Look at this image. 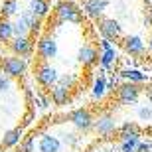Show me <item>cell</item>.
I'll return each instance as SVG.
<instances>
[{"mask_svg": "<svg viewBox=\"0 0 152 152\" xmlns=\"http://www.w3.org/2000/svg\"><path fill=\"white\" fill-rule=\"evenodd\" d=\"M56 18L57 22L63 24V22H71V24H81V10L79 6L71 0H63L59 2L56 8Z\"/></svg>", "mask_w": 152, "mask_h": 152, "instance_id": "cell-1", "label": "cell"}, {"mask_svg": "<svg viewBox=\"0 0 152 152\" xmlns=\"http://www.w3.org/2000/svg\"><path fill=\"white\" fill-rule=\"evenodd\" d=\"M140 93H142L140 83H130V81H126L124 85H121L117 89V99H118L121 105L129 107V105H134V103L138 101Z\"/></svg>", "mask_w": 152, "mask_h": 152, "instance_id": "cell-2", "label": "cell"}, {"mask_svg": "<svg viewBox=\"0 0 152 152\" xmlns=\"http://www.w3.org/2000/svg\"><path fill=\"white\" fill-rule=\"evenodd\" d=\"M36 79H38V83L42 85V87H53V85H57V81H59V75H57V69L53 67V65L42 61L38 67H36Z\"/></svg>", "mask_w": 152, "mask_h": 152, "instance_id": "cell-3", "label": "cell"}, {"mask_svg": "<svg viewBox=\"0 0 152 152\" xmlns=\"http://www.w3.org/2000/svg\"><path fill=\"white\" fill-rule=\"evenodd\" d=\"M97 28L101 32L103 38L107 39H121L123 38V30H121V24L115 20V18H99L97 20Z\"/></svg>", "mask_w": 152, "mask_h": 152, "instance_id": "cell-4", "label": "cell"}, {"mask_svg": "<svg viewBox=\"0 0 152 152\" xmlns=\"http://www.w3.org/2000/svg\"><path fill=\"white\" fill-rule=\"evenodd\" d=\"M2 73L8 77H22L26 73V61L20 56H10L2 59Z\"/></svg>", "mask_w": 152, "mask_h": 152, "instance_id": "cell-5", "label": "cell"}, {"mask_svg": "<svg viewBox=\"0 0 152 152\" xmlns=\"http://www.w3.org/2000/svg\"><path fill=\"white\" fill-rule=\"evenodd\" d=\"M69 121H71V124L77 130H83V132L91 130L93 129V123H95V118H93L89 109H75L73 113L69 115Z\"/></svg>", "mask_w": 152, "mask_h": 152, "instance_id": "cell-6", "label": "cell"}, {"mask_svg": "<svg viewBox=\"0 0 152 152\" xmlns=\"http://www.w3.org/2000/svg\"><path fill=\"white\" fill-rule=\"evenodd\" d=\"M38 56L44 59V61H48V59H53V57L57 56V42L56 38L51 34H45L42 36V38L38 39Z\"/></svg>", "mask_w": 152, "mask_h": 152, "instance_id": "cell-7", "label": "cell"}, {"mask_svg": "<svg viewBox=\"0 0 152 152\" xmlns=\"http://www.w3.org/2000/svg\"><path fill=\"white\" fill-rule=\"evenodd\" d=\"M93 130H95L99 136H111L117 132V123H115V118L111 113H103L95 118V123H93Z\"/></svg>", "mask_w": 152, "mask_h": 152, "instance_id": "cell-8", "label": "cell"}, {"mask_svg": "<svg viewBox=\"0 0 152 152\" xmlns=\"http://www.w3.org/2000/svg\"><path fill=\"white\" fill-rule=\"evenodd\" d=\"M10 50L14 56H20V57H30L32 51H34V45L30 42L28 36H14V38L8 42Z\"/></svg>", "mask_w": 152, "mask_h": 152, "instance_id": "cell-9", "label": "cell"}, {"mask_svg": "<svg viewBox=\"0 0 152 152\" xmlns=\"http://www.w3.org/2000/svg\"><path fill=\"white\" fill-rule=\"evenodd\" d=\"M123 50L132 57H140V56H144L146 45H144V39L140 36H124L123 38Z\"/></svg>", "mask_w": 152, "mask_h": 152, "instance_id": "cell-10", "label": "cell"}, {"mask_svg": "<svg viewBox=\"0 0 152 152\" xmlns=\"http://www.w3.org/2000/svg\"><path fill=\"white\" fill-rule=\"evenodd\" d=\"M109 0H85L83 2V14L91 20H99L103 12L107 10Z\"/></svg>", "mask_w": 152, "mask_h": 152, "instance_id": "cell-11", "label": "cell"}, {"mask_svg": "<svg viewBox=\"0 0 152 152\" xmlns=\"http://www.w3.org/2000/svg\"><path fill=\"white\" fill-rule=\"evenodd\" d=\"M99 56H101V53H99L93 45H89V44L81 45V48H79V51H77L79 63H81V65H85V67H93V65H97V63H99Z\"/></svg>", "mask_w": 152, "mask_h": 152, "instance_id": "cell-12", "label": "cell"}, {"mask_svg": "<svg viewBox=\"0 0 152 152\" xmlns=\"http://www.w3.org/2000/svg\"><path fill=\"white\" fill-rule=\"evenodd\" d=\"M59 148H61V140L57 136L50 134V132L39 134V140H38V150L39 152H59Z\"/></svg>", "mask_w": 152, "mask_h": 152, "instance_id": "cell-13", "label": "cell"}, {"mask_svg": "<svg viewBox=\"0 0 152 152\" xmlns=\"http://www.w3.org/2000/svg\"><path fill=\"white\" fill-rule=\"evenodd\" d=\"M22 140H24V129L22 126H16V129H10L8 132H4V136H2V144H0V146L4 148V150H10V148L18 146Z\"/></svg>", "mask_w": 152, "mask_h": 152, "instance_id": "cell-14", "label": "cell"}, {"mask_svg": "<svg viewBox=\"0 0 152 152\" xmlns=\"http://www.w3.org/2000/svg\"><path fill=\"white\" fill-rule=\"evenodd\" d=\"M71 89H67V87H63V85H53L51 87V101L56 103V105H67L69 99H71V93H69Z\"/></svg>", "mask_w": 152, "mask_h": 152, "instance_id": "cell-15", "label": "cell"}, {"mask_svg": "<svg viewBox=\"0 0 152 152\" xmlns=\"http://www.w3.org/2000/svg\"><path fill=\"white\" fill-rule=\"evenodd\" d=\"M111 89V83H109L107 79H105V75H99V77H95V81H93V87H91V95H93V99H99L101 101L103 97L107 95V91Z\"/></svg>", "mask_w": 152, "mask_h": 152, "instance_id": "cell-16", "label": "cell"}, {"mask_svg": "<svg viewBox=\"0 0 152 152\" xmlns=\"http://www.w3.org/2000/svg\"><path fill=\"white\" fill-rule=\"evenodd\" d=\"M140 134H121V152H136Z\"/></svg>", "mask_w": 152, "mask_h": 152, "instance_id": "cell-17", "label": "cell"}, {"mask_svg": "<svg viewBox=\"0 0 152 152\" xmlns=\"http://www.w3.org/2000/svg\"><path fill=\"white\" fill-rule=\"evenodd\" d=\"M117 61V48H109V50H101V56H99V63H101L103 69H109L113 63Z\"/></svg>", "mask_w": 152, "mask_h": 152, "instance_id": "cell-18", "label": "cell"}, {"mask_svg": "<svg viewBox=\"0 0 152 152\" xmlns=\"http://www.w3.org/2000/svg\"><path fill=\"white\" fill-rule=\"evenodd\" d=\"M121 77H124L130 83H144L146 81V73H142L140 69H121Z\"/></svg>", "mask_w": 152, "mask_h": 152, "instance_id": "cell-19", "label": "cell"}, {"mask_svg": "<svg viewBox=\"0 0 152 152\" xmlns=\"http://www.w3.org/2000/svg\"><path fill=\"white\" fill-rule=\"evenodd\" d=\"M30 10L34 12L38 18H45L50 12V2L48 0H30Z\"/></svg>", "mask_w": 152, "mask_h": 152, "instance_id": "cell-20", "label": "cell"}, {"mask_svg": "<svg viewBox=\"0 0 152 152\" xmlns=\"http://www.w3.org/2000/svg\"><path fill=\"white\" fill-rule=\"evenodd\" d=\"M14 38V22H10L8 18L0 20V42H10Z\"/></svg>", "mask_w": 152, "mask_h": 152, "instance_id": "cell-21", "label": "cell"}, {"mask_svg": "<svg viewBox=\"0 0 152 152\" xmlns=\"http://www.w3.org/2000/svg\"><path fill=\"white\" fill-rule=\"evenodd\" d=\"M20 6H18V0H4L2 2V18H12L16 16Z\"/></svg>", "mask_w": 152, "mask_h": 152, "instance_id": "cell-22", "label": "cell"}, {"mask_svg": "<svg viewBox=\"0 0 152 152\" xmlns=\"http://www.w3.org/2000/svg\"><path fill=\"white\" fill-rule=\"evenodd\" d=\"M32 30H30L28 22L24 20L22 14H18V18L14 20V36H28Z\"/></svg>", "mask_w": 152, "mask_h": 152, "instance_id": "cell-23", "label": "cell"}, {"mask_svg": "<svg viewBox=\"0 0 152 152\" xmlns=\"http://www.w3.org/2000/svg\"><path fill=\"white\" fill-rule=\"evenodd\" d=\"M22 16H24V20L28 22L30 30H32V32H38V30H39V20H42V18H38V16L34 14V12L30 10V8L22 12Z\"/></svg>", "mask_w": 152, "mask_h": 152, "instance_id": "cell-24", "label": "cell"}, {"mask_svg": "<svg viewBox=\"0 0 152 152\" xmlns=\"http://www.w3.org/2000/svg\"><path fill=\"white\" fill-rule=\"evenodd\" d=\"M36 150V138L34 136H24L20 142V152H34Z\"/></svg>", "mask_w": 152, "mask_h": 152, "instance_id": "cell-25", "label": "cell"}, {"mask_svg": "<svg viewBox=\"0 0 152 152\" xmlns=\"http://www.w3.org/2000/svg\"><path fill=\"white\" fill-rule=\"evenodd\" d=\"M121 134H140V129L136 123H124L121 129H118Z\"/></svg>", "mask_w": 152, "mask_h": 152, "instance_id": "cell-26", "label": "cell"}, {"mask_svg": "<svg viewBox=\"0 0 152 152\" xmlns=\"http://www.w3.org/2000/svg\"><path fill=\"white\" fill-rule=\"evenodd\" d=\"M57 83L63 85V87H67V89H73V85L77 83V77H75V75H61Z\"/></svg>", "mask_w": 152, "mask_h": 152, "instance_id": "cell-27", "label": "cell"}, {"mask_svg": "<svg viewBox=\"0 0 152 152\" xmlns=\"http://www.w3.org/2000/svg\"><path fill=\"white\" fill-rule=\"evenodd\" d=\"M138 118H140V121H150L152 118V109L150 107H140L138 109Z\"/></svg>", "mask_w": 152, "mask_h": 152, "instance_id": "cell-28", "label": "cell"}, {"mask_svg": "<svg viewBox=\"0 0 152 152\" xmlns=\"http://www.w3.org/2000/svg\"><path fill=\"white\" fill-rule=\"evenodd\" d=\"M8 87H10V77H8L6 73L0 75V91H6Z\"/></svg>", "mask_w": 152, "mask_h": 152, "instance_id": "cell-29", "label": "cell"}, {"mask_svg": "<svg viewBox=\"0 0 152 152\" xmlns=\"http://www.w3.org/2000/svg\"><path fill=\"white\" fill-rule=\"evenodd\" d=\"M136 152H152V142H144V140H140V144H138Z\"/></svg>", "mask_w": 152, "mask_h": 152, "instance_id": "cell-30", "label": "cell"}, {"mask_svg": "<svg viewBox=\"0 0 152 152\" xmlns=\"http://www.w3.org/2000/svg\"><path fill=\"white\" fill-rule=\"evenodd\" d=\"M63 142H65V144H67V142H69V144H75V142H77V138H75V134H73V132H63Z\"/></svg>", "mask_w": 152, "mask_h": 152, "instance_id": "cell-31", "label": "cell"}, {"mask_svg": "<svg viewBox=\"0 0 152 152\" xmlns=\"http://www.w3.org/2000/svg\"><path fill=\"white\" fill-rule=\"evenodd\" d=\"M144 24L148 28H152V8H146V12H144Z\"/></svg>", "mask_w": 152, "mask_h": 152, "instance_id": "cell-32", "label": "cell"}, {"mask_svg": "<svg viewBox=\"0 0 152 152\" xmlns=\"http://www.w3.org/2000/svg\"><path fill=\"white\" fill-rule=\"evenodd\" d=\"M36 105L42 109H45L48 105H50V101H48V97H36Z\"/></svg>", "mask_w": 152, "mask_h": 152, "instance_id": "cell-33", "label": "cell"}, {"mask_svg": "<svg viewBox=\"0 0 152 152\" xmlns=\"http://www.w3.org/2000/svg\"><path fill=\"white\" fill-rule=\"evenodd\" d=\"M148 50H150V53H152V34H150V38H148Z\"/></svg>", "mask_w": 152, "mask_h": 152, "instance_id": "cell-34", "label": "cell"}, {"mask_svg": "<svg viewBox=\"0 0 152 152\" xmlns=\"http://www.w3.org/2000/svg\"><path fill=\"white\" fill-rule=\"evenodd\" d=\"M0 152H2V146H0Z\"/></svg>", "mask_w": 152, "mask_h": 152, "instance_id": "cell-35", "label": "cell"}]
</instances>
